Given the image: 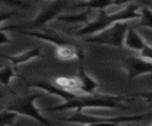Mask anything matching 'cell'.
Here are the masks:
<instances>
[{
    "instance_id": "21",
    "label": "cell",
    "mask_w": 152,
    "mask_h": 126,
    "mask_svg": "<svg viewBox=\"0 0 152 126\" xmlns=\"http://www.w3.org/2000/svg\"><path fill=\"white\" fill-rule=\"evenodd\" d=\"M140 57H144V58H146V59L152 62V46L150 44L140 51Z\"/></svg>"
},
{
    "instance_id": "6",
    "label": "cell",
    "mask_w": 152,
    "mask_h": 126,
    "mask_svg": "<svg viewBox=\"0 0 152 126\" xmlns=\"http://www.w3.org/2000/svg\"><path fill=\"white\" fill-rule=\"evenodd\" d=\"M68 6V0H55L50 6H48L46 8H44L34 20L30 21V23H25L23 25H37V24H46L49 21H51L52 19H57L58 15H61V13L64 11V8H66Z\"/></svg>"
},
{
    "instance_id": "8",
    "label": "cell",
    "mask_w": 152,
    "mask_h": 126,
    "mask_svg": "<svg viewBox=\"0 0 152 126\" xmlns=\"http://www.w3.org/2000/svg\"><path fill=\"white\" fill-rule=\"evenodd\" d=\"M19 33L25 34V36H31L34 38H38L40 40L51 43L56 46H61V45H74L69 39H66L65 37H63L59 33L52 32V31H28V30H19Z\"/></svg>"
},
{
    "instance_id": "14",
    "label": "cell",
    "mask_w": 152,
    "mask_h": 126,
    "mask_svg": "<svg viewBox=\"0 0 152 126\" xmlns=\"http://www.w3.org/2000/svg\"><path fill=\"white\" fill-rule=\"evenodd\" d=\"M133 0H88V1H82L78 6L89 10L101 11L112 5H124V4H129Z\"/></svg>"
},
{
    "instance_id": "26",
    "label": "cell",
    "mask_w": 152,
    "mask_h": 126,
    "mask_svg": "<svg viewBox=\"0 0 152 126\" xmlns=\"http://www.w3.org/2000/svg\"><path fill=\"white\" fill-rule=\"evenodd\" d=\"M72 126H89V125H84V124H72Z\"/></svg>"
},
{
    "instance_id": "13",
    "label": "cell",
    "mask_w": 152,
    "mask_h": 126,
    "mask_svg": "<svg viewBox=\"0 0 152 126\" xmlns=\"http://www.w3.org/2000/svg\"><path fill=\"white\" fill-rule=\"evenodd\" d=\"M55 84H57L59 88L75 93L77 95H81V82L78 77H66V76H59L55 78Z\"/></svg>"
},
{
    "instance_id": "27",
    "label": "cell",
    "mask_w": 152,
    "mask_h": 126,
    "mask_svg": "<svg viewBox=\"0 0 152 126\" xmlns=\"http://www.w3.org/2000/svg\"><path fill=\"white\" fill-rule=\"evenodd\" d=\"M81 1H88V0H81Z\"/></svg>"
},
{
    "instance_id": "4",
    "label": "cell",
    "mask_w": 152,
    "mask_h": 126,
    "mask_svg": "<svg viewBox=\"0 0 152 126\" xmlns=\"http://www.w3.org/2000/svg\"><path fill=\"white\" fill-rule=\"evenodd\" d=\"M42 96H43L42 94H33V95L19 97V99L14 100L11 105H8L7 109L13 111V112L18 113L19 115H25V116L32 118V119L39 121L40 124H43L44 126H52L51 122L49 120H46L45 116L36 107V100Z\"/></svg>"
},
{
    "instance_id": "3",
    "label": "cell",
    "mask_w": 152,
    "mask_h": 126,
    "mask_svg": "<svg viewBox=\"0 0 152 126\" xmlns=\"http://www.w3.org/2000/svg\"><path fill=\"white\" fill-rule=\"evenodd\" d=\"M128 29L129 25L127 24V21H119L96 34L86 37V42L121 48L125 45V38Z\"/></svg>"
},
{
    "instance_id": "29",
    "label": "cell",
    "mask_w": 152,
    "mask_h": 126,
    "mask_svg": "<svg viewBox=\"0 0 152 126\" xmlns=\"http://www.w3.org/2000/svg\"><path fill=\"white\" fill-rule=\"evenodd\" d=\"M150 126H152V124H151V125H150Z\"/></svg>"
},
{
    "instance_id": "22",
    "label": "cell",
    "mask_w": 152,
    "mask_h": 126,
    "mask_svg": "<svg viewBox=\"0 0 152 126\" xmlns=\"http://www.w3.org/2000/svg\"><path fill=\"white\" fill-rule=\"evenodd\" d=\"M89 126H122V124H118V122H110V121H101V122L90 124Z\"/></svg>"
},
{
    "instance_id": "10",
    "label": "cell",
    "mask_w": 152,
    "mask_h": 126,
    "mask_svg": "<svg viewBox=\"0 0 152 126\" xmlns=\"http://www.w3.org/2000/svg\"><path fill=\"white\" fill-rule=\"evenodd\" d=\"M80 82H81V95H91L95 93V90L99 87V82L96 80H94L90 75H88V73L83 69L82 64H80V70H78V75H77Z\"/></svg>"
},
{
    "instance_id": "19",
    "label": "cell",
    "mask_w": 152,
    "mask_h": 126,
    "mask_svg": "<svg viewBox=\"0 0 152 126\" xmlns=\"http://www.w3.org/2000/svg\"><path fill=\"white\" fill-rule=\"evenodd\" d=\"M127 96L131 97L132 100L141 99L145 102H152V92H139V93H135V94H129Z\"/></svg>"
},
{
    "instance_id": "15",
    "label": "cell",
    "mask_w": 152,
    "mask_h": 126,
    "mask_svg": "<svg viewBox=\"0 0 152 126\" xmlns=\"http://www.w3.org/2000/svg\"><path fill=\"white\" fill-rule=\"evenodd\" d=\"M55 55L58 59L61 61H72L75 58H80L82 59L83 58V55L82 52L77 51L74 45H61V46H56V51H55Z\"/></svg>"
},
{
    "instance_id": "5",
    "label": "cell",
    "mask_w": 152,
    "mask_h": 126,
    "mask_svg": "<svg viewBox=\"0 0 152 126\" xmlns=\"http://www.w3.org/2000/svg\"><path fill=\"white\" fill-rule=\"evenodd\" d=\"M122 67L128 80H134L152 73V62L144 57H127L122 61Z\"/></svg>"
},
{
    "instance_id": "23",
    "label": "cell",
    "mask_w": 152,
    "mask_h": 126,
    "mask_svg": "<svg viewBox=\"0 0 152 126\" xmlns=\"http://www.w3.org/2000/svg\"><path fill=\"white\" fill-rule=\"evenodd\" d=\"M7 43H10V37L6 36L5 31H1V32H0V44H1V45H5V44H7Z\"/></svg>"
},
{
    "instance_id": "1",
    "label": "cell",
    "mask_w": 152,
    "mask_h": 126,
    "mask_svg": "<svg viewBox=\"0 0 152 126\" xmlns=\"http://www.w3.org/2000/svg\"><path fill=\"white\" fill-rule=\"evenodd\" d=\"M132 99L127 95H78L71 100L64 101L59 105L53 106L50 111L58 112V111H83L90 108H114V109H122L126 108L124 102L131 101Z\"/></svg>"
},
{
    "instance_id": "25",
    "label": "cell",
    "mask_w": 152,
    "mask_h": 126,
    "mask_svg": "<svg viewBox=\"0 0 152 126\" xmlns=\"http://www.w3.org/2000/svg\"><path fill=\"white\" fill-rule=\"evenodd\" d=\"M122 126H134L133 122H127V124H122Z\"/></svg>"
},
{
    "instance_id": "17",
    "label": "cell",
    "mask_w": 152,
    "mask_h": 126,
    "mask_svg": "<svg viewBox=\"0 0 152 126\" xmlns=\"http://www.w3.org/2000/svg\"><path fill=\"white\" fill-rule=\"evenodd\" d=\"M141 17L139 19V26L152 29V10L147 6H144L140 10Z\"/></svg>"
},
{
    "instance_id": "28",
    "label": "cell",
    "mask_w": 152,
    "mask_h": 126,
    "mask_svg": "<svg viewBox=\"0 0 152 126\" xmlns=\"http://www.w3.org/2000/svg\"><path fill=\"white\" fill-rule=\"evenodd\" d=\"M50 1H52V0H50ZM53 1H55V0H53Z\"/></svg>"
},
{
    "instance_id": "9",
    "label": "cell",
    "mask_w": 152,
    "mask_h": 126,
    "mask_svg": "<svg viewBox=\"0 0 152 126\" xmlns=\"http://www.w3.org/2000/svg\"><path fill=\"white\" fill-rule=\"evenodd\" d=\"M2 57L7 58L8 61H11V63L13 64L14 68H17L18 65H21L24 63H27L28 61H32L34 58L42 57V49L38 48H32L30 50H26L21 53L14 55V56H8V55H2Z\"/></svg>"
},
{
    "instance_id": "2",
    "label": "cell",
    "mask_w": 152,
    "mask_h": 126,
    "mask_svg": "<svg viewBox=\"0 0 152 126\" xmlns=\"http://www.w3.org/2000/svg\"><path fill=\"white\" fill-rule=\"evenodd\" d=\"M140 17H141V13L139 12V7L137 4H133V1L129 4H126L125 8L114 13H107L104 12V10H101L97 12V15L94 19H91L88 24L83 25L77 31V36L89 37L108 29L115 23L140 19Z\"/></svg>"
},
{
    "instance_id": "12",
    "label": "cell",
    "mask_w": 152,
    "mask_h": 126,
    "mask_svg": "<svg viewBox=\"0 0 152 126\" xmlns=\"http://www.w3.org/2000/svg\"><path fill=\"white\" fill-rule=\"evenodd\" d=\"M90 11L91 10L86 8V11H82L80 13H64V14L58 15L57 20L64 21L68 24H83V25H86L90 21V18H89Z\"/></svg>"
},
{
    "instance_id": "20",
    "label": "cell",
    "mask_w": 152,
    "mask_h": 126,
    "mask_svg": "<svg viewBox=\"0 0 152 126\" xmlns=\"http://www.w3.org/2000/svg\"><path fill=\"white\" fill-rule=\"evenodd\" d=\"M1 1L6 6H14V7H23V8L27 7L23 0H1Z\"/></svg>"
},
{
    "instance_id": "24",
    "label": "cell",
    "mask_w": 152,
    "mask_h": 126,
    "mask_svg": "<svg viewBox=\"0 0 152 126\" xmlns=\"http://www.w3.org/2000/svg\"><path fill=\"white\" fill-rule=\"evenodd\" d=\"M141 2H142L145 6H147V7H150V8L152 10V0H141Z\"/></svg>"
},
{
    "instance_id": "11",
    "label": "cell",
    "mask_w": 152,
    "mask_h": 126,
    "mask_svg": "<svg viewBox=\"0 0 152 126\" xmlns=\"http://www.w3.org/2000/svg\"><path fill=\"white\" fill-rule=\"evenodd\" d=\"M147 45H148V43L145 42V39L137 32V30L134 27L129 26V29L127 31V34H126V38H125V46L131 49V50L140 52Z\"/></svg>"
},
{
    "instance_id": "7",
    "label": "cell",
    "mask_w": 152,
    "mask_h": 126,
    "mask_svg": "<svg viewBox=\"0 0 152 126\" xmlns=\"http://www.w3.org/2000/svg\"><path fill=\"white\" fill-rule=\"evenodd\" d=\"M27 86L31 87V88H37L39 90H43L48 94H51V95H55L57 97H59L61 100L63 101H68V100H71L76 96H78L77 94L75 93H71V92H68V90H64L62 88H59L57 84L55 83H50V82H46V81H42V80H36V81H28L27 82Z\"/></svg>"
},
{
    "instance_id": "18",
    "label": "cell",
    "mask_w": 152,
    "mask_h": 126,
    "mask_svg": "<svg viewBox=\"0 0 152 126\" xmlns=\"http://www.w3.org/2000/svg\"><path fill=\"white\" fill-rule=\"evenodd\" d=\"M18 116V113L13 112V111H10V109H4L1 112V115H0V126H11L13 125L15 118Z\"/></svg>"
},
{
    "instance_id": "16",
    "label": "cell",
    "mask_w": 152,
    "mask_h": 126,
    "mask_svg": "<svg viewBox=\"0 0 152 126\" xmlns=\"http://www.w3.org/2000/svg\"><path fill=\"white\" fill-rule=\"evenodd\" d=\"M17 76H18V74H17L14 67L5 65V67H2L1 70H0V80H1L2 86H5V87H10L11 81H12L14 77H17Z\"/></svg>"
}]
</instances>
